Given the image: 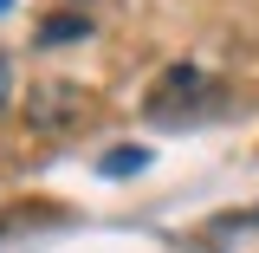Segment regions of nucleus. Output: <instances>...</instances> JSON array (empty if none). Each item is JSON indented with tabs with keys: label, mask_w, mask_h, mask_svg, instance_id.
Listing matches in <instances>:
<instances>
[{
	"label": "nucleus",
	"mask_w": 259,
	"mask_h": 253,
	"mask_svg": "<svg viewBox=\"0 0 259 253\" xmlns=\"http://www.w3.org/2000/svg\"><path fill=\"white\" fill-rule=\"evenodd\" d=\"M78 111H84V91L65 85V78H39L26 91V124L32 130H65V124H78Z\"/></svg>",
	"instance_id": "1"
},
{
	"label": "nucleus",
	"mask_w": 259,
	"mask_h": 253,
	"mask_svg": "<svg viewBox=\"0 0 259 253\" xmlns=\"http://www.w3.org/2000/svg\"><path fill=\"white\" fill-rule=\"evenodd\" d=\"M7 91H13V65L0 59V104H7Z\"/></svg>",
	"instance_id": "5"
},
{
	"label": "nucleus",
	"mask_w": 259,
	"mask_h": 253,
	"mask_svg": "<svg viewBox=\"0 0 259 253\" xmlns=\"http://www.w3.org/2000/svg\"><path fill=\"white\" fill-rule=\"evenodd\" d=\"M0 7H7V0H0Z\"/></svg>",
	"instance_id": "6"
},
{
	"label": "nucleus",
	"mask_w": 259,
	"mask_h": 253,
	"mask_svg": "<svg viewBox=\"0 0 259 253\" xmlns=\"http://www.w3.org/2000/svg\"><path fill=\"white\" fill-rule=\"evenodd\" d=\"M84 32H91L84 13H52V20L39 26V46H65V39H84Z\"/></svg>",
	"instance_id": "3"
},
{
	"label": "nucleus",
	"mask_w": 259,
	"mask_h": 253,
	"mask_svg": "<svg viewBox=\"0 0 259 253\" xmlns=\"http://www.w3.org/2000/svg\"><path fill=\"white\" fill-rule=\"evenodd\" d=\"M194 97H207V71H201V65H175V71H168V78H162L156 85V97H149V111H168V104H194Z\"/></svg>",
	"instance_id": "2"
},
{
	"label": "nucleus",
	"mask_w": 259,
	"mask_h": 253,
	"mask_svg": "<svg viewBox=\"0 0 259 253\" xmlns=\"http://www.w3.org/2000/svg\"><path fill=\"white\" fill-rule=\"evenodd\" d=\"M130 169H143V150H117V156H104V175H130Z\"/></svg>",
	"instance_id": "4"
}]
</instances>
